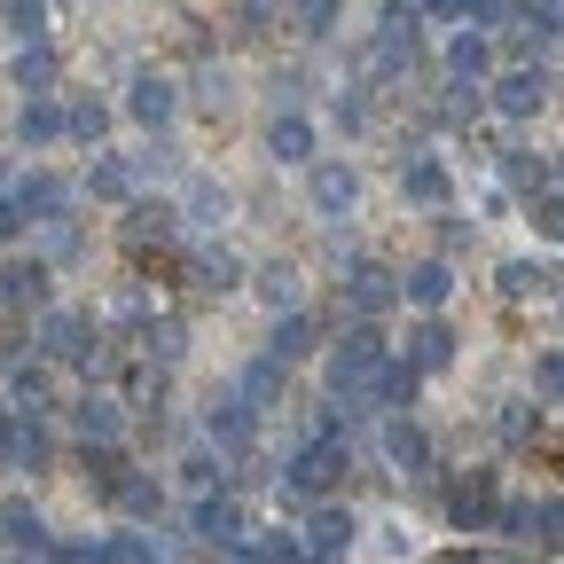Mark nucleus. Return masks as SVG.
<instances>
[{
  "label": "nucleus",
  "mask_w": 564,
  "mask_h": 564,
  "mask_svg": "<svg viewBox=\"0 0 564 564\" xmlns=\"http://www.w3.org/2000/svg\"><path fill=\"white\" fill-rule=\"evenodd\" d=\"M204 556H212V564H259V549H251V541H236V549H204Z\"/></svg>",
  "instance_id": "obj_54"
},
{
  "label": "nucleus",
  "mask_w": 564,
  "mask_h": 564,
  "mask_svg": "<svg viewBox=\"0 0 564 564\" xmlns=\"http://www.w3.org/2000/svg\"><path fill=\"white\" fill-rule=\"evenodd\" d=\"M400 196H408L415 212H447V204H455V181H447V165H440L432 150H408V158H400Z\"/></svg>",
  "instance_id": "obj_12"
},
{
  "label": "nucleus",
  "mask_w": 564,
  "mask_h": 564,
  "mask_svg": "<svg viewBox=\"0 0 564 564\" xmlns=\"http://www.w3.org/2000/svg\"><path fill=\"white\" fill-rule=\"evenodd\" d=\"M181 236H188V220H181V204L173 196H133L126 204V243L133 251H181Z\"/></svg>",
  "instance_id": "obj_9"
},
{
  "label": "nucleus",
  "mask_w": 564,
  "mask_h": 564,
  "mask_svg": "<svg viewBox=\"0 0 564 564\" xmlns=\"http://www.w3.org/2000/svg\"><path fill=\"white\" fill-rule=\"evenodd\" d=\"M196 102H204V110H228V70L204 63V70H196Z\"/></svg>",
  "instance_id": "obj_50"
},
{
  "label": "nucleus",
  "mask_w": 564,
  "mask_h": 564,
  "mask_svg": "<svg viewBox=\"0 0 564 564\" xmlns=\"http://www.w3.org/2000/svg\"><path fill=\"white\" fill-rule=\"evenodd\" d=\"M470 236H478V228H470V220H447V228H440V259H455V251H463V243H470Z\"/></svg>",
  "instance_id": "obj_52"
},
{
  "label": "nucleus",
  "mask_w": 564,
  "mask_h": 564,
  "mask_svg": "<svg viewBox=\"0 0 564 564\" xmlns=\"http://www.w3.org/2000/svg\"><path fill=\"white\" fill-rule=\"evenodd\" d=\"M384 361H392V337H384V322H345V329L322 345V392H329V400L369 392Z\"/></svg>",
  "instance_id": "obj_1"
},
{
  "label": "nucleus",
  "mask_w": 564,
  "mask_h": 564,
  "mask_svg": "<svg viewBox=\"0 0 564 564\" xmlns=\"http://www.w3.org/2000/svg\"><path fill=\"white\" fill-rule=\"evenodd\" d=\"M70 432H79V447H126V400L87 384L79 400H70Z\"/></svg>",
  "instance_id": "obj_10"
},
{
  "label": "nucleus",
  "mask_w": 564,
  "mask_h": 564,
  "mask_svg": "<svg viewBox=\"0 0 564 564\" xmlns=\"http://www.w3.org/2000/svg\"><path fill=\"white\" fill-rule=\"evenodd\" d=\"M549 95H556V70L549 63H510V70H494V79H486V102L502 110V118H518V126L541 118Z\"/></svg>",
  "instance_id": "obj_4"
},
{
  "label": "nucleus",
  "mask_w": 564,
  "mask_h": 564,
  "mask_svg": "<svg viewBox=\"0 0 564 564\" xmlns=\"http://www.w3.org/2000/svg\"><path fill=\"white\" fill-rule=\"evenodd\" d=\"M87 337H95V322H87L79 306H47V314H32V352H40V361H70Z\"/></svg>",
  "instance_id": "obj_11"
},
{
  "label": "nucleus",
  "mask_w": 564,
  "mask_h": 564,
  "mask_svg": "<svg viewBox=\"0 0 564 564\" xmlns=\"http://www.w3.org/2000/svg\"><path fill=\"white\" fill-rule=\"evenodd\" d=\"M274 17H282L274 0H243V32H251V40H259V32H274Z\"/></svg>",
  "instance_id": "obj_51"
},
{
  "label": "nucleus",
  "mask_w": 564,
  "mask_h": 564,
  "mask_svg": "<svg viewBox=\"0 0 564 564\" xmlns=\"http://www.w3.org/2000/svg\"><path fill=\"white\" fill-rule=\"evenodd\" d=\"M494 432H502V440H510V447H525V440H533V432H541V400H510V408H502V415H494Z\"/></svg>",
  "instance_id": "obj_46"
},
{
  "label": "nucleus",
  "mask_w": 564,
  "mask_h": 564,
  "mask_svg": "<svg viewBox=\"0 0 564 564\" xmlns=\"http://www.w3.org/2000/svg\"><path fill=\"white\" fill-rule=\"evenodd\" d=\"M55 267L47 259H17V267H0V291H9V314H47L55 306Z\"/></svg>",
  "instance_id": "obj_19"
},
{
  "label": "nucleus",
  "mask_w": 564,
  "mask_h": 564,
  "mask_svg": "<svg viewBox=\"0 0 564 564\" xmlns=\"http://www.w3.org/2000/svg\"><path fill=\"white\" fill-rule=\"evenodd\" d=\"M204 440L220 447L228 463H243V455L259 447V408H251L243 392H212V408H204Z\"/></svg>",
  "instance_id": "obj_6"
},
{
  "label": "nucleus",
  "mask_w": 564,
  "mask_h": 564,
  "mask_svg": "<svg viewBox=\"0 0 564 564\" xmlns=\"http://www.w3.org/2000/svg\"><path fill=\"white\" fill-rule=\"evenodd\" d=\"M102 133H110V102H95V95H70V102H63V141L102 150Z\"/></svg>",
  "instance_id": "obj_36"
},
{
  "label": "nucleus",
  "mask_w": 564,
  "mask_h": 564,
  "mask_svg": "<svg viewBox=\"0 0 564 564\" xmlns=\"http://www.w3.org/2000/svg\"><path fill=\"white\" fill-rule=\"evenodd\" d=\"M181 267H188V282H196V291H243V259H236L228 243H196Z\"/></svg>",
  "instance_id": "obj_25"
},
{
  "label": "nucleus",
  "mask_w": 564,
  "mask_h": 564,
  "mask_svg": "<svg viewBox=\"0 0 564 564\" xmlns=\"http://www.w3.org/2000/svg\"><path fill=\"white\" fill-rule=\"evenodd\" d=\"M306 196H314L322 220H345V212L361 204V173L337 165V158H314V165H306Z\"/></svg>",
  "instance_id": "obj_13"
},
{
  "label": "nucleus",
  "mask_w": 564,
  "mask_h": 564,
  "mask_svg": "<svg viewBox=\"0 0 564 564\" xmlns=\"http://www.w3.org/2000/svg\"><path fill=\"white\" fill-rule=\"evenodd\" d=\"M181 220H188V228H220V220H228V188L196 173V181H188V196H181Z\"/></svg>",
  "instance_id": "obj_40"
},
{
  "label": "nucleus",
  "mask_w": 564,
  "mask_h": 564,
  "mask_svg": "<svg viewBox=\"0 0 564 564\" xmlns=\"http://www.w3.org/2000/svg\"><path fill=\"white\" fill-rule=\"evenodd\" d=\"M133 188H141V173H133L126 158H102V150H95V165H87V196H102V204H133Z\"/></svg>",
  "instance_id": "obj_38"
},
{
  "label": "nucleus",
  "mask_w": 564,
  "mask_h": 564,
  "mask_svg": "<svg viewBox=\"0 0 564 564\" xmlns=\"http://www.w3.org/2000/svg\"><path fill=\"white\" fill-rule=\"evenodd\" d=\"M377 440H384V463H392V470H408L423 494L440 486V447H432V432H423L415 415H384V423H377Z\"/></svg>",
  "instance_id": "obj_5"
},
{
  "label": "nucleus",
  "mask_w": 564,
  "mask_h": 564,
  "mask_svg": "<svg viewBox=\"0 0 564 564\" xmlns=\"http://www.w3.org/2000/svg\"><path fill=\"white\" fill-rule=\"evenodd\" d=\"M556 282H564V274H549L541 259H510V267H502V299H541V291H556Z\"/></svg>",
  "instance_id": "obj_41"
},
{
  "label": "nucleus",
  "mask_w": 564,
  "mask_h": 564,
  "mask_svg": "<svg viewBox=\"0 0 564 564\" xmlns=\"http://www.w3.org/2000/svg\"><path fill=\"white\" fill-rule=\"evenodd\" d=\"M345 470H352V440L345 432H306V447L282 463V486L314 510V502H329V494L345 486Z\"/></svg>",
  "instance_id": "obj_2"
},
{
  "label": "nucleus",
  "mask_w": 564,
  "mask_h": 564,
  "mask_svg": "<svg viewBox=\"0 0 564 564\" xmlns=\"http://www.w3.org/2000/svg\"><path fill=\"white\" fill-rule=\"evenodd\" d=\"M432 564H502V556H486V549H440Z\"/></svg>",
  "instance_id": "obj_55"
},
{
  "label": "nucleus",
  "mask_w": 564,
  "mask_h": 564,
  "mask_svg": "<svg viewBox=\"0 0 564 564\" xmlns=\"http://www.w3.org/2000/svg\"><path fill=\"white\" fill-rule=\"evenodd\" d=\"M267 158H282V165H314V126H306V110H274V126H267Z\"/></svg>",
  "instance_id": "obj_28"
},
{
  "label": "nucleus",
  "mask_w": 564,
  "mask_h": 564,
  "mask_svg": "<svg viewBox=\"0 0 564 564\" xmlns=\"http://www.w3.org/2000/svg\"><path fill=\"white\" fill-rule=\"evenodd\" d=\"M267 352L282 369H299V361H314L322 352V314H306V306H291V314H274V337H267Z\"/></svg>",
  "instance_id": "obj_18"
},
{
  "label": "nucleus",
  "mask_w": 564,
  "mask_h": 564,
  "mask_svg": "<svg viewBox=\"0 0 564 564\" xmlns=\"http://www.w3.org/2000/svg\"><path fill=\"white\" fill-rule=\"evenodd\" d=\"M533 228H541L549 243H564V188H549V196H533Z\"/></svg>",
  "instance_id": "obj_48"
},
{
  "label": "nucleus",
  "mask_w": 564,
  "mask_h": 564,
  "mask_svg": "<svg viewBox=\"0 0 564 564\" xmlns=\"http://www.w3.org/2000/svg\"><path fill=\"white\" fill-rule=\"evenodd\" d=\"M181 352H188V322H173V314H150V322H141V361L181 369Z\"/></svg>",
  "instance_id": "obj_34"
},
{
  "label": "nucleus",
  "mask_w": 564,
  "mask_h": 564,
  "mask_svg": "<svg viewBox=\"0 0 564 564\" xmlns=\"http://www.w3.org/2000/svg\"><path fill=\"white\" fill-rule=\"evenodd\" d=\"M126 110L150 126V133H165L181 118V87L165 79V70H133V79H126Z\"/></svg>",
  "instance_id": "obj_14"
},
{
  "label": "nucleus",
  "mask_w": 564,
  "mask_h": 564,
  "mask_svg": "<svg viewBox=\"0 0 564 564\" xmlns=\"http://www.w3.org/2000/svg\"><path fill=\"white\" fill-rule=\"evenodd\" d=\"M502 564H549V556H541V549H533V556H502Z\"/></svg>",
  "instance_id": "obj_56"
},
{
  "label": "nucleus",
  "mask_w": 564,
  "mask_h": 564,
  "mask_svg": "<svg viewBox=\"0 0 564 564\" xmlns=\"http://www.w3.org/2000/svg\"><path fill=\"white\" fill-rule=\"evenodd\" d=\"M337 17H345V0H291V32H306V40H329Z\"/></svg>",
  "instance_id": "obj_42"
},
{
  "label": "nucleus",
  "mask_w": 564,
  "mask_h": 564,
  "mask_svg": "<svg viewBox=\"0 0 564 564\" xmlns=\"http://www.w3.org/2000/svg\"><path fill=\"white\" fill-rule=\"evenodd\" d=\"M352 510H337V502H314L306 510V556H352Z\"/></svg>",
  "instance_id": "obj_23"
},
{
  "label": "nucleus",
  "mask_w": 564,
  "mask_h": 564,
  "mask_svg": "<svg viewBox=\"0 0 564 564\" xmlns=\"http://www.w3.org/2000/svg\"><path fill=\"white\" fill-rule=\"evenodd\" d=\"M447 79H470V87H486V79H494V40H486V32H470V24H463V32L447 40Z\"/></svg>",
  "instance_id": "obj_30"
},
{
  "label": "nucleus",
  "mask_w": 564,
  "mask_h": 564,
  "mask_svg": "<svg viewBox=\"0 0 564 564\" xmlns=\"http://www.w3.org/2000/svg\"><path fill=\"white\" fill-rule=\"evenodd\" d=\"M440 510L455 533H494V510H502V486H494V470H470L440 494Z\"/></svg>",
  "instance_id": "obj_8"
},
{
  "label": "nucleus",
  "mask_w": 564,
  "mask_h": 564,
  "mask_svg": "<svg viewBox=\"0 0 564 564\" xmlns=\"http://www.w3.org/2000/svg\"><path fill=\"white\" fill-rule=\"evenodd\" d=\"M369 400H377V415H415V400H423V369L408 361V352H392V361L377 369V384H369Z\"/></svg>",
  "instance_id": "obj_20"
},
{
  "label": "nucleus",
  "mask_w": 564,
  "mask_h": 564,
  "mask_svg": "<svg viewBox=\"0 0 564 564\" xmlns=\"http://www.w3.org/2000/svg\"><path fill=\"white\" fill-rule=\"evenodd\" d=\"M0 17H9V32L24 47H47V9H40V0H0Z\"/></svg>",
  "instance_id": "obj_44"
},
{
  "label": "nucleus",
  "mask_w": 564,
  "mask_h": 564,
  "mask_svg": "<svg viewBox=\"0 0 564 564\" xmlns=\"http://www.w3.org/2000/svg\"><path fill=\"white\" fill-rule=\"evenodd\" d=\"M329 118H337V133H369V87H337Z\"/></svg>",
  "instance_id": "obj_47"
},
{
  "label": "nucleus",
  "mask_w": 564,
  "mask_h": 564,
  "mask_svg": "<svg viewBox=\"0 0 564 564\" xmlns=\"http://www.w3.org/2000/svg\"><path fill=\"white\" fill-rule=\"evenodd\" d=\"M17 212L40 228V220H63V212H79V196H70V181H55V173H17Z\"/></svg>",
  "instance_id": "obj_17"
},
{
  "label": "nucleus",
  "mask_w": 564,
  "mask_h": 564,
  "mask_svg": "<svg viewBox=\"0 0 564 564\" xmlns=\"http://www.w3.org/2000/svg\"><path fill=\"white\" fill-rule=\"evenodd\" d=\"M9 408H17V415H47V408H55V377H47L40 352H32V361H24V352L9 361Z\"/></svg>",
  "instance_id": "obj_22"
},
{
  "label": "nucleus",
  "mask_w": 564,
  "mask_h": 564,
  "mask_svg": "<svg viewBox=\"0 0 564 564\" xmlns=\"http://www.w3.org/2000/svg\"><path fill=\"white\" fill-rule=\"evenodd\" d=\"M236 392L267 415V408H282V400H291V369H282L274 361V352H259V361H243V377H236Z\"/></svg>",
  "instance_id": "obj_26"
},
{
  "label": "nucleus",
  "mask_w": 564,
  "mask_h": 564,
  "mask_svg": "<svg viewBox=\"0 0 564 564\" xmlns=\"http://www.w3.org/2000/svg\"><path fill=\"white\" fill-rule=\"evenodd\" d=\"M9 79H17L24 95H55V79H63V63H55V47H17V63H9Z\"/></svg>",
  "instance_id": "obj_39"
},
{
  "label": "nucleus",
  "mask_w": 564,
  "mask_h": 564,
  "mask_svg": "<svg viewBox=\"0 0 564 564\" xmlns=\"http://www.w3.org/2000/svg\"><path fill=\"white\" fill-rule=\"evenodd\" d=\"M165 377H173V369L133 361V369H126V392H118V400H126V415H158V408H165Z\"/></svg>",
  "instance_id": "obj_37"
},
{
  "label": "nucleus",
  "mask_w": 564,
  "mask_h": 564,
  "mask_svg": "<svg viewBox=\"0 0 564 564\" xmlns=\"http://www.w3.org/2000/svg\"><path fill=\"white\" fill-rule=\"evenodd\" d=\"M502 188L533 204V196H549V188H556V173H549V158H533V150H502Z\"/></svg>",
  "instance_id": "obj_35"
},
{
  "label": "nucleus",
  "mask_w": 564,
  "mask_h": 564,
  "mask_svg": "<svg viewBox=\"0 0 564 564\" xmlns=\"http://www.w3.org/2000/svg\"><path fill=\"white\" fill-rule=\"evenodd\" d=\"M188 541L196 549H236V541H251V510H243V494H204V502L188 510Z\"/></svg>",
  "instance_id": "obj_7"
},
{
  "label": "nucleus",
  "mask_w": 564,
  "mask_h": 564,
  "mask_svg": "<svg viewBox=\"0 0 564 564\" xmlns=\"http://www.w3.org/2000/svg\"><path fill=\"white\" fill-rule=\"evenodd\" d=\"M306 564H345V556H306Z\"/></svg>",
  "instance_id": "obj_57"
},
{
  "label": "nucleus",
  "mask_w": 564,
  "mask_h": 564,
  "mask_svg": "<svg viewBox=\"0 0 564 564\" xmlns=\"http://www.w3.org/2000/svg\"><path fill=\"white\" fill-rule=\"evenodd\" d=\"M251 291L274 306V314H291V306H306L299 291H306V274L291 267V259H267V267H251Z\"/></svg>",
  "instance_id": "obj_32"
},
{
  "label": "nucleus",
  "mask_w": 564,
  "mask_h": 564,
  "mask_svg": "<svg viewBox=\"0 0 564 564\" xmlns=\"http://www.w3.org/2000/svg\"><path fill=\"white\" fill-rule=\"evenodd\" d=\"M337 274H345V314L352 322H384L400 306V274L384 259H369L361 243H345V236H337Z\"/></svg>",
  "instance_id": "obj_3"
},
{
  "label": "nucleus",
  "mask_w": 564,
  "mask_h": 564,
  "mask_svg": "<svg viewBox=\"0 0 564 564\" xmlns=\"http://www.w3.org/2000/svg\"><path fill=\"white\" fill-rule=\"evenodd\" d=\"M533 400H564V352H541L533 361Z\"/></svg>",
  "instance_id": "obj_49"
},
{
  "label": "nucleus",
  "mask_w": 564,
  "mask_h": 564,
  "mask_svg": "<svg viewBox=\"0 0 564 564\" xmlns=\"http://www.w3.org/2000/svg\"><path fill=\"white\" fill-rule=\"evenodd\" d=\"M494 533H502L510 549H549V502H541V494H502Z\"/></svg>",
  "instance_id": "obj_15"
},
{
  "label": "nucleus",
  "mask_w": 564,
  "mask_h": 564,
  "mask_svg": "<svg viewBox=\"0 0 564 564\" xmlns=\"http://www.w3.org/2000/svg\"><path fill=\"white\" fill-rule=\"evenodd\" d=\"M0 541H9V556H40L55 533H47V518L24 502V494H9V502H0Z\"/></svg>",
  "instance_id": "obj_24"
},
{
  "label": "nucleus",
  "mask_w": 564,
  "mask_h": 564,
  "mask_svg": "<svg viewBox=\"0 0 564 564\" xmlns=\"http://www.w3.org/2000/svg\"><path fill=\"white\" fill-rule=\"evenodd\" d=\"M17 141H24V150H47V141H63V95H24Z\"/></svg>",
  "instance_id": "obj_31"
},
{
  "label": "nucleus",
  "mask_w": 564,
  "mask_h": 564,
  "mask_svg": "<svg viewBox=\"0 0 564 564\" xmlns=\"http://www.w3.org/2000/svg\"><path fill=\"white\" fill-rule=\"evenodd\" d=\"M455 329L440 322V314H423V322H408V361L423 369V377H440V369H455Z\"/></svg>",
  "instance_id": "obj_21"
},
{
  "label": "nucleus",
  "mask_w": 564,
  "mask_h": 564,
  "mask_svg": "<svg viewBox=\"0 0 564 564\" xmlns=\"http://www.w3.org/2000/svg\"><path fill=\"white\" fill-rule=\"evenodd\" d=\"M251 549H259V564H306V541L274 533V525H251Z\"/></svg>",
  "instance_id": "obj_45"
},
{
  "label": "nucleus",
  "mask_w": 564,
  "mask_h": 564,
  "mask_svg": "<svg viewBox=\"0 0 564 564\" xmlns=\"http://www.w3.org/2000/svg\"><path fill=\"white\" fill-rule=\"evenodd\" d=\"M24 236V212H17V196H0V243H17Z\"/></svg>",
  "instance_id": "obj_53"
},
{
  "label": "nucleus",
  "mask_w": 564,
  "mask_h": 564,
  "mask_svg": "<svg viewBox=\"0 0 564 564\" xmlns=\"http://www.w3.org/2000/svg\"><path fill=\"white\" fill-rule=\"evenodd\" d=\"M9 470H55V432H47V415H17V440H9Z\"/></svg>",
  "instance_id": "obj_27"
},
{
  "label": "nucleus",
  "mask_w": 564,
  "mask_h": 564,
  "mask_svg": "<svg viewBox=\"0 0 564 564\" xmlns=\"http://www.w3.org/2000/svg\"><path fill=\"white\" fill-rule=\"evenodd\" d=\"M455 299V259H415L408 274H400V306H415V314H440Z\"/></svg>",
  "instance_id": "obj_16"
},
{
  "label": "nucleus",
  "mask_w": 564,
  "mask_h": 564,
  "mask_svg": "<svg viewBox=\"0 0 564 564\" xmlns=\"http://www.w3.org/2000/svg\"><path fill=\"white\" fill-rule=\"evenodd\" d=\"M95 564H165V541L150 525H126V533L95 541Z\"/></svg>",
  "instance_id": "obj_33"
},
{
  "label": "nucleus",
  "mask_w": 564,
  "mask_h": 564,
  "mask_svg": "<svg viewBox=\"0 0 564 564\" xmlns=\"http://www.w3.org/2000/svg\"><path fill=\"white\" fill-rule=\"evenodd\" d=\"M70 369H79L87 384H110V377H118V352H110V337L95 329V337H87L79 352H70Z\"/></svg>",
  "instance_id": "obj_43"
},
{
  "label": "nucleus",
  "mask_w": 564,
  "mask_h": 564,
  "mask_svg": "<svg viewBox=\"0 0 564 564\" xmlns=\"http://www.w3.org/2000/svg\"><path fill=\"white\" fill-rule=\"evenodd\" d=\"M110 510H126L133 525H165V478L126 470V486H118V502H110Z\"/></svg>",
  "instance_id": "obj_29"
}]
</instances>
